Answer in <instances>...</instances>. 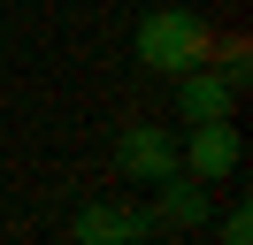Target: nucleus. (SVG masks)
I'll use <instances>...</instances> for the list:
<instances>
[{"label": "nucleus", "mask_w": 253, "mask_h": 245, "mask_svg": "<svg viewBox=\"0 0 253 245\" xmlns=\"http://www.w3.org/2000/svg\"><path fill=\"white\" fill-rule=\"evenodd\" d=\"M130 46H138L146 69H169V77H176V69H192V61L207 54V23H200L192 8H154Z\"/></svg>", "instance_id": "f257e3e1"}, {"label": "nucleus", "mask_w": 253, "mask_h": 245, "mask_svg": "<svg viewBox=\"0 0 253 245\" xmlns=\"http://www.w3.org/2000/svg\"><path fill=\"white\" fill-rule=\"evenodd\" d=\"M238 161H246V146H238L230 115H207V122H192L184 153H176V168H184V176H200V184H222Z\"/></svg>", "instance_id": "f03ea898"}, {"label": "nucleus", "mask_w": 253, "mask_h": 245, "mask_svg": "<svg viewBox=\"0 0 253 245\" xmlns=\"http://www.w3.org/2000/svg\"><path fill=\"white\" fill-rule=\"evenodd\" d=\"M207 184L200 176H184V168H169V176L154 184V214L146 222H161V230H207Z\"/></svg>", "instance_id": "7ed1b4c3"}, {"label": "nucleus", "mask_w": 253, "mask_h": 245, "mask_svg": "<svg viewBox=\"0 0 253 245\" xmlns=\"http://www.w3.org/2000/svg\"><path fill=\"white\" fill-rule=\"evenodd\" d=\"M238 100V77L230 69H176V107H184V122H207V115H230Z\"/></svg>", "instance_id": "20e7f679"}, {"label": "nucleus", "mask_w": 253, "mask_h": 245, "mask_svg": "<svg viewBox=\"0 0 253 245\" xmlns=\"http://www.w3.org/2000/svg\"><path fill=\"white\" fill-rule=\"evenodd\" d=\"M115 168H123V176H138V184H161L176 168V146L161 130H146V122H130L123 138H115Z\"/></svg>", "instance_id": "39448f33"}, {"label": "nucleus", "mask_w": 253, "mask_h": 245, "mask_svg": "<svg viewBox=\"0 0 253 245\" xmlns=\"http://www.w3.org/2000/svg\"><path fill=\"white\" fill-rule=\"evenodd\" d=\"M69 238L77 245H130V238H146V214H130V207H84L77 222H69Z\"/></svg>", "instance_id": "423d86ee"}, {"label": "nucleus", "mask_w": 253, "mask_h": 245, "mask_svg": "<svg viewBox=\"0 0 253 245\" xmlns=\"http://www.w3.org/2000/svg\"><path fill=\"white\" fill-rule=\"evenodd\" d=\"M246 238H253V214L230 207V214H222V245H246Z\"/></svg>", "instance_id": "0eeeda50"}]
</instances>
